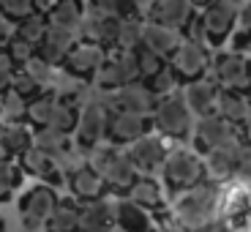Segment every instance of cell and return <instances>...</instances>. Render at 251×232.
<instances>
[{"label":"cell","instance_id":"50","mask_svg":"<svg viewBox=\"0 0 251 232\" xmlns=\"http://www.w3.org/2000/svg\"><path fill=\"white\" fill-rule=\"evenodd\" d=\"M151 232H186V230H183V227H177L175 221H170V227H164V224H156V227H153Z\"/></svg>","mask_w":251,"mask_h":232},{"label":"cell","instance_id":"9","mask_svg":"<svg viewBox=\"0 0 251 232\" xmlns=\"http://www.w3.org/2000/svg\"><path fill=\"white\" fill-rule=\"evenodd\" d=\"M137 79H142V77H139L134 50H115V52H107L104 63L99 66V71L93 77V85L101 93H112V90L123 88L128 82H137Z\"/></svg>","mask_w":251,"mask_h":232},{"label":"cell","instance_id":"42","mask_svg":"<svg viewBox=\"0 0 251 232\" xmlns=\"http://www.w3.org/2000/svg\"><path fill=\"white\" fill-rule=\"evenodd\" d=\"M11 90H17L25 101H30V99H36V96L44 90V85H41L38 79H33L25 69H17L14 77H11Z\"/></svg>","mask_w":251,"mask_h":232},{"label":"cell","instance_id":"28","mask_svg":"<svg viewBox=\"0 0 251 232\" xmlns=\"http://www.w3.org/2000/svg\"><path fill=\"white\" fill-rule=\"evenodd\" d=\"M216 115H221L232 126L243 129L251 120V93H246V90H221L219 104H216Z\"/></svg>","mask_w":251,"mask_h":232},{"label":"cell","instance_id":"26","mask_svg":"<svg viewBox=\"0 0 251 232\" xmlns=\"http://www.w3.org/2000/svg\"><path fill=\"white\" fill-rule=\"evenodd\" d=\"M219 216L232 224H246L251 216L249 207V188H246L243 180H229L224 183V191H221V207Z\"/></svg>","mask_w":251,"mask_h":232},{"label":"cell","instance_id":"27","mask_svg":"<svg viewBox=\"0 0 251 232\" xmlns=\"http://www.w3.org/2000/svg\"><path fill=\"white\" fill-rule=\"evenodd\" d=\"M76 44V33L66 30V27H57V25H50L44 33V38L38 41L36 47V55L44 57L47 63H52V66H57L60 69L63 57L69 55V50Z\"/></svg>","mask_w":251,"mask_h":232},{"label":"cell","instance_id":"23","mask_svg":"<svg viewBox=\"0 0 251 232\" xmlns=\"http://www.w3.org/2000/svg\"><path fill=\"white\" fill-rule=\"evenodd\" d=\"M33 129L27 120H3L0 123V158H19L33 145Z\"/></svg>","mask_w":251,"mask_h":232},{"label":"cell","instance_id":"33","mask_svg":"<svg viewBox=\"0 0 251 232\" xmlns=\"http://www.w3.org/2000/svg\"><path fill=\"white\" fill-rule=\"evenodd\" d=\"M22 180H25V172L17 158H0V205L11 202V197L22 188Z\"/></svg>","mask_w":251,"mask_h":232},{"label":"cell","instance_id":"44","mask_svg":"<svg viewBox=\"0 0 251 232\" xmlns=\"http://www.w3.org/2000/svg\"><path fill=\"white\" fill-rule=\"evenodd\" d=\"M0 11L6 14L14 25H17L19 19L30 17V14L38 11V8H36V3H33V0H3V3H0Z\"/></svg>","mask_w":251,"mask_h":232},{"label":"cell","instance_id":"51","mask_svg":"<svg viewBox=\"0 0 251 232\" xmlns=\"http://www.w3.org/2000/svg\"><path fill=\"white\" fill-rule=\"evenodd\" d=\"M240 137H243V142H246V145H251V120L243 126V129H240Z\"/></svg>","mask_w":251,"mask_h":232},{"label":"cell","instance_id":"31","mask_svg":"<svg viewBox=\"0 0 251 232\" xmlns=\"http://www.w3.org/2000/svg\"><path fill=\"white\" fill-rule=\"evenodd\" d=\"M79 202L74 197H63L57 200L55 210L50 213V219L44 221V232H82L79 224Z\"/></svg>","mask_w":251,"mask_h":232},{"label":"cell","instance_id":"1","mask_svg":"<svg viewBox=\"0 0 251 232\" xmlns=\"http://www.w3.org/2000/svg\"><path fill=\"white\" fill-rule=\"evenodd\" d=\"M221 191H224L221 183L210 180V178H202L200 183H194L191 188L180 191V194L170 202V219L175 221L177 227H183L186 232L202 230L205 224L219 219Z\"/></svg>","mask_w":251,"mask_h":232},{"label":"cell","instance_id":"15","mask_svg":"<svg viewBox=\"0 0 251 232\" xmlns=\"http://www.w3.org/2000/svg\"><path fill=\"white\" fill-rule=\"evenodd\" d=\"M148 131H153L151 115L112 109V115H109V129H107V142L118 145V148H128L134 139L145 137Z\"/></svg>","mask_w":251,"mask_h":232},{"label":"cell","instance_id":"54","mask_svg":"<svg viewBox=\"0 0 251 232\" xmlns=\"http://www.w3.org/2000/svg\"><path fill=\"white\" fill-rule=\"evenodd\" d=\"M210 0H194V6H207Z\"/></svg>","mask_w":251,"mask_h":232},{"label":"cell","instance_id":"30","mask_svg":"<svg viewBox=\"0 0 251 232\" xmlns=\"http://www.w3.org/2000/svg\"><path fill=\"white\" fill-rule=\"evenodd\" d=\"M180 41H183L180 30H172V27H167V25H158V22H153V19L142 22V44L151 47L153 52H158V55L167 57V60H170V55L177 50Z\"/></svg>","mask_w":251,"mask_h":232},{"label":"cell","instance_id":"8","mask_svg":"<svg viewBox=\"0 0 251 232\" xmlns=\"http://www.w3.org/2000/svg\"><path fill=\"white\" fill-rule=\"evenodd\" d=\"M57 200H60V194H57V188L50 186V183L36 180L30 188H25L17 200V210H19V219H22V227L27 232L44 230V221L55 210Z\"/></svg>","mask_w":251,"mask_h":232},{"label":"cell","instance_id":"29","mask_svg":"<svg viewBox=\"0 0 251 232\" xmlns=\"http://www.w3.org/2000/svg\"><path fill=\"white\" fill-rule=\"evenodd\" d=\"M85 17H88L85 0H52L50 8H47L50 25L66 27V30H71V33H79Z\"/></svg>","mask_w":251,"mask_h":232},{"label":"cell","instance_id":"40","mask_svg":"<svg viewBox=\"0 0 251 232\" xmlns=\"http://www.w3.org/2000/svg\"><path fill=\"white\" fill-rule=\"evenodd\" d=\"M134 55H137V66H139V77H142V79L153 77L161 66H167V57H161L158 52H153L151 47H145V44H139L137 50H134Z\"/></svg>","mask_w":251,"mask_h":232},{"label":"cell","instance_id":"20","mask_svg":"<svg viewBox=\"0 0 251 232\" xmlns=\"http://www.w3.org/2000/svg\"><path fill=\"white\" fill-rule=\"evenodd\" d=\"M123 197H128L137 205L148 207L151 213H164L170 207V194H167L161 178H153V175H139Z\"/></svg>","mask_w":251,"mask_h":232},{"label":"cell","instance_id":"32","mask_svg":"<svg viewBox=\"0 0 251 232\" xmlns=\"http://www.w3.org/2000/svg\"><path fill=\"white\" fill-rule=\"evenodd\" d=\"M33 145H38L41 151L52 153L55 158H63L66 153H71L76 148L71 134H63V131H57V129H52V126H41V129H36V134H33Z\"/></svg>","mask_w":251,"mask_h":232},{"label":"cell","instance_id":"7","mask_svg":"<svg viewBox=\"0 0 251 232\" xmlns=\"http://www.w3.org/2000/svg\"><path fill=\"white\" fill-rule=\"evenodd\" d=\"M109 115L112 107L107 104V99H90L79 107V120L74 129V145L79 151L88 153L90 148L101 145L107 139V129H109Z\"/></svg>","mask_w":251,"mask_h":232},{"label":"cell","instance_id":"5","mask_svg":"<svg viewBox=\"0 0 251 232\" xmlns=\"http://www.w3.org/2000/svg\"><path fill=\"white\" fill-rule=\"evenodd\" d=\"M238 17H240V0H210L197 14L202 41L210 50H221L229 41V36H232L235 25H238Z\"/></svg>","mask_w":251,"mask_h":232},{"label":"cell","instance_id":"39","mask_svg":"<svg viewBox=\"0 0 251 232\" xmlns=\"http://www.w3.org/2000/svg\"><path fill=\"white\" fill-rule=\"evenodd\" d=\"M142 44V22L137 17H126L120 22V33H118V44L115 50H137Z\"/></svg>","mask_w":251,"mask_h":232},{"label":"cell","instance_id":"48","mask_svg":"<svg viewBox=\"0 0 251 232\" xmlns=\"http://www.w3.org/2000/svg\"><path fill=\"white\" fill-rule=\"evenodd\" d=\"M14 27H17V25H14L11 19H8L6 14L0 11V47H6L8 41H11V36H14Z\"/></svg>","mask_w":251,"mask_h":232},{"label":"cell","instance_id":"34","mask_svg":"<svg viewBox=\"0 0 251 232\" xmlns=\"http://www.w3.org/2000/svg\"><path fill=\"white\" fill-rule=\"evenodd\" d=\"M57 104V93L55 90H41L36 99L27 101V112H25V120L33 126V129H41V126L50 123L52 118V109Z\"/></svg>","mask_w":251,"mask_h":232},{"label":"cell","instance_id":"6","mask_svg":"<svg viewBox=\"0 0 251 232\" xmlns=\"http://www.w3.org/2000/svg\"><path fill=\"white\" fill-rule=\"evenodd\" d=\"M207 77L221 90H246V93H251V57L235 50H219L210 60Z\"/></svg>","mask_w":251,"mask_h":232},{"label":"cell","instance_id":"13","mask_svg":"<svg viewBox=\"0 0 251 232\" xmlns=\"http://www.w3.org/2000/svg\"><path fill=\"white\" fill-rule=\"evenodd\" d=\"M104 57H107V50H104V47L96 44V41L82 38V41H76L69 50V55L63 57L60 69L69 77H74V79L88 82L96 77V71H99V66L104 63Z\"/></svg>","mask_w":251,"mask_h":232},{"label":"cell","instance_id":"43","mask_svg":"<svg viewBox=\"0 0 251 232\" xmlns=\"http://www.w3.org/2000/svg\"><path fill=\"white\" fill-rule=\"evenodd\" d=\"M19 69H25L27 74L33 77V79H38L41 85H52L55 82V71H57V66H52V63H47L44 57H38V55H33L30 60L25 63V66H19Z\"/></svg>","mask_w":251,"mask_h":232},{"label":"cell","instance_id":"25","mask_svg":"<svg viewBox=\"0 0 251 232\" xmlns=\"http://www.w3.org/2000/svg\"><path fill=\"white\" fill-rule=\"evenodd\" d=\"M79 224L82 232H115L118 230V224H115V200H109L107 194L101 200L82 202Z\"/></svg>","mask_w":251,"mask_h":232},{"label":"cell","instance_id":"49","mask_svg":"<svg viewBox=\"0 0 251 232\" xmlns=\"http://www.w3.org/2000/svg\"><path fill=\"white\" fill-rule=\"evenodd\" d=\"M238 25L251 30V0H246L243 6H240V17H238Z\"/></svg>","mask_w":251,"mask_h":232},{"label":"cell","instance_id":"22","mask_svg":"<svg viewBox=\"0 0 251 232\" xmlns=\"http://www.w3.org/2000/svg\"><path fill=\"white\" fill-rule=\"evenodd\" d=\"M115 224H118V232H151L156 227V213H151L148 207L137 205L128 197H118L115 200Z\"/></svg>","mask_w":251,"mask_h":232},{"label":"cell","instance_id":"53","mask_svg":"<svg viewBox=\"0 0 251 232\" xmlns=\"http://www.w3.org/2000/svg\"><path fill=\"white\" fill-rule=\"evenodd\" d=\"M0 232H8V224H6V219L0 216Z\"/></svg>","mask_w":251,"mask_h":232},{"label":"cell","instance_id":"11","mask_svg":"<svg viewBox=\"0 0 251 232\" xmlns=\"http://www.w3.org/2000/svg\"><path fill=\"white\" fill-rule=\"evenodd\" d=\"M240 137V129L232 126L229 120H224L221 115H202L197 118L194 123V131H191V148L202 156H207L210 151L221 148V145L232 142V139Z\"/></svg>","mask_w":251,"mask_h":232},{"label":"cell","instance_id":"46","mask_svg":"<svg viewBox=\"0 0 251 232\" xmlns=\"http://www.w3.org/2000/svg\"><path fill=\"white\" fill-rule=\"evenodd\" d=\"M17 60L11 57V52H8V47H0V93L3 90L11 88V77L14 71H17Z\"/></svg>","mask_w":251,"mask_h":232},{"label":"cell","instance_id":"52","mask_svg":"<svg viewBox=\"0 0 251 232\" xmlns=\"http://www.w3.org/2000/svg\"><path fill=\"white\" fill-rule=\"evenodd\" d=\"M33 3H36V8H38V11H47L52 0H33Z\"/></svg>","mask_w":251,"mask_h":232},{"label":"cell","instance_id":"2","mask_svg":"<svg viewBox=\"0 0 251 232\" xmlns=\"http://www.w3.org/2000/svg\"><path fill=\"white\" fill-rule=\"evenodd\" d=\"M85 161L104 178L107 191L115 197H123L126 191L131 188V183L139 178L137 167H134V161L128 158L126 148H118V145L107 142V139L101 145H96V148H90Z\"/></svg>","mask_w":251,"mask_h":232},{"label":"cell","instance_id":"47","mask_svg":"<svg viewBox=\"0 0 251 232\" xmlns=\"http://www.w3.org/2000/svg\"><path fill=\"white\" fill-rule=\"evenodd\" d=\"M235 180L251 183V145L243 142V151H240L238 158V170H235Z\"/></svg>","mask_w":251,"mask_h":232},{"label":"cell","instance_id":"16","mask_svg":"<svg viewBox=\"0 0 251 232\" xmlns=\"http://www.w3.org/2000/svg\"><path fill=\"white\" fill-rule=\"evenodd\" d=\"M104 99L112 109H126V112H139V115H153V109L158 104V96L142 79L128 82V85L112 90V93H104Z\"/></svg>","mask_w":251,"mask_h":232},{"label":"cell","instance_id":"14","mask_svg":"<svg viewBox=\"0 0 251 232\" xmlns=\"http://www.w3.org/2000/svg\"><path fill=\"white\" fill-rule=\"evenodd\" d=\"M17 161H19V167H22L25 175L36 178V180H41V183H50V186H55V188L66 183V167H63V161L55 158L52 153L41 151L38 145H30Z\"/></svg>","mask_w":251,"mask_h":232},{"label":"cell","instance_id":"37","mask_svg":"<svg viewBox=\"0 0 251 232\" xmlns=\"http://www.w3.org/2000/svg\"><path fill=\"white\" fill-rule=\"evenodd\" d=\"M76 120H79V107L63 101L60 96H57V104H55V109H52V118L47 126H52V129H57V131H63V134H74Z\"/></svg>","mask_w":251,"mask_h":232},{"label":"cell","instance_id":"41","mask_svg":"<svg viewBox=\"0 0 251 232\" xmlns=\"http://www.w3.org/2000/svg\"><path fill=\"white\" fill-rule=\"evenodd\" d=\"M93 11L101 14H115V17H139L137 11V3L134 0H88Z\"/></svg>","mask_w":251,"mask_h":232},{"label":"cell","instance_id":"55","mask_svg":"<svg viewBox=\"0 0 251 232\" xmlns=\"http://www.w3.org/2000/svg\"><path fill=\"white\" fill-rule=\"evenodd\" d=\"M38 232H44V230H38Z\"/></svg>","mask_w":251,"mask_h":232},{"label":"cell","instance_id":"21","mask_svg":"<svg viewBox=\"0 0 251 232\" xmlns=\"http://www.w3.org/2000/svg\"><path fill=\"white\" fill-rule=\"evenodd\" d=\"M180 93H183V99H186L188 109H191L197 118H202V115H213L216 112L221 88L210 79V77H200V79L183 82Z\"/></svg>","mask_w":251,"mask_h":232},{"label":"cell","instance_id":"12","mask_svg":"<svg viewBox=\"0 0 251 232\" xmlns=\"http://www.w3.org/2000/svg\"><path fill=\"white\" fill-rule=\"evenodd\" d=\"M170 151H172V142L167 137H161L158 131H148L145 137L134 139L126 148V153L134 161L139 175H158V170H161V164Z\"/></svg>","mask_w":251,"mask_h":232},{"label":"cell","instance_id":"36","mask_svg":"<svg viewBox=\"0 0 251 232\" xmlns=\"http://www.w3.org/2000/svg\"><path fill=\"white\" fill-rule=\"evenodd\" d=\"M47 27H50V19H47V14L33 11L30 17L19 19L17 27H14V33H17L19 38H25V41H30V44H36V47H38V41L44 38Z\"/></svg>","mask_w":251,"mask_h":232},{"label":"cell","instance_id":"56","mask_svg":"<svg viewBox=\"0 0 251 232\" xmlns=\"http://www.w3.org/2000/svg\"><path fill=\"white\" fill-rule=\"evenodd\" d=\"M0 3H3V0H0Z\"/></svg>","mask_w":251,"mask_h":232},{"label":"cell","instance_id":"24","mask_svg":"<svg viewBox=\"0 0 251 232\" xmlns=\"http://www.w3.org/2000/svg\"><path fill=\"white\" fill-rule=\"evenodd\" d=\"M120 22H123V17L96 11V14H90V17H85L79 33H82V38L96 41V44H101L104 50H115V44H118V33H120Z\"/></svg>","mask_w":251,"mask_h":232},{"label":"cell","instance_id":"38","mask_svg":"<svg viewBox=\"0 0 251 232\" xmlns=\"http://www.w3.org/2000/svg\"><path fill=\"white\" fill-rule=\"evenodd\" d=\"M27 101L17 93V90H3L0 93V118L3 120H25Z\"/></svg>","mask_w":251,"mask_h":232},{"label":"cell","instance_id":"10","mask_svg":"<svg viewBox=\"0 0 251 232\" xmlns=\"http://www.w3.org/2000/svg\"><path fill=\"white\" fill-rule=\"evenodd\" d=\"M210 60H213V55H210V47L205 41H200V38H183L167 63L175 69L180 82H191V79H200V77H207Z\"/></svg>","mask_w":251,"mask_h":232},{"label":"cell","instance_id":"45","mask_svg":"<svg viewBox=\"0 0 251 232\" xmlns=\"http://www.w3.org/2000/svg\"><path fill=\"white\" fill-rule=\"evenodd\" d=\"M6 47H8V52H11V57L17 60V66H25V63L36 55V44H30V41H25V38H19L17 33L11 36V41H8Z\"/></svg>","mask_w":251,"mask_h":232},{"label":"cell","instance_id":"35","mask_svg":"<svg viewBox=\"0 0 251 232\" xmlns=\"http://www.w3.org/2000/svg\"><path fill=\"white\" fill-rule=\"evenodd\" d=\"M148 88L153 90V93L161 99V96H170V93H175V90H180L183 88V82H180V77L175 74V69H172L170 63L167 66H161V69L156 71L153 77H148V79H142Z\"/></svg>","mask_w":251,"mask_h":232},{"label":"cell","instance_id":"18","mask_svg":"<svg viewBox=\"0 0 251 232\" xmlns=\"http://www.w3.org/2000/svg\"><path fill=\"white\" fill-rule=\"evenodd\" d=\"M66 183H69L71 197H74L79 205H82V202L101 200V197H107V194H109V191H107V183H104V178H101L88 161H82L79 167H74V170L66 175Z\"/></svg>","mask_w":251,"mask_h":232},{"label":"cell","instance_id":"17","mask_svg":"<svg viewBox=\"0 0 251 232\" xmlns=\"http://www.w3.org/2000/svg\"><path fill=\"white\" fill-rule=\"evenodd\" d=\"M240 151H243V137H238V139H232V142H226V145H221V148H216V151H210L205 156V178L221 183V186L235 180Z\"/></svg>","mask_w":251,"mask_h":232},{"label":"cell","instance_id":"3","mask_svg":"<svg viewBox=\"0 0 251 232\" xmlns=\"http://www.w3.org/2000/svg\"><path fill=\"white\" fill-rule=\"evenodd\" d=\"M158 175H161L167 194L177 197L180 191L191 188L205 178V156L197 153L194 148H172L164 158Z\"/></svg>","mask_w":251,"mask_h":232},{"label":"cell","instance_id":"4","mask_svg":"<svg viewBox=\"0 0 251 232\" xmlns=\"http://www.w3.org/2000/svg\"><path fill=\"white\" fill-rule=\"evenodd\" d=\"M151 120H153V131H158L170 142H186L194 131V112L188 109L183 93H177V90L158 99Z\"/></svg>","mask_w":251,"mask_h":232},{"label":"cell","instance_id":"19","mask_svg":"<svg viewBox=\"0 0 251 232\" xmlns=\"http://www.w3.org/2000/svg\"><path fill=\"white\" fill-rule=\"evenodd\" d=\"M194 17H197L194 0H153L151 11H148V19L172 27V30H180V33L191 25Z\"/></svg>","mask_w":251,"mask_h":232}]
</instances>
